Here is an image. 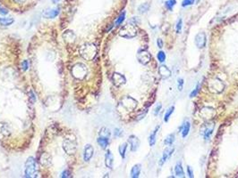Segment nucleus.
<instances>
[{
	"mask_svg": "<svg viewBox=\"0 0 238 178\" xmlns=\"http://www.w3.org/2000/svg\"><path fill=\"white\" fill-rule=\"evenodd\" d=\"M7 14H8V10L7 8H5L4 7H2L1 5H0V15H7Z\"/></svg>",
	"mask_w": 238,
	"mask_h": 178,
	"instance_id": "obj_40",
	"label": "nucleus"
},
{
	"mask_svg": "<svg viewBox=\"0 0 238 178\" xmlns=\"http://www.w3.org/2000/svg\"><path fill=\"white\" fill-rule=\"evenodd\" d=\"M39 172L38 165L33 157H29L28 159L25 162V167H24V173L26 177L34 178L37 177Z\"/></svg>",
	"mask_w": 238,
	"mask_h": 178,
	"instance_id": "obj_2",
	"label": "nucleus"
},
{
	"mask_svg": "<svg viewBox=\"0 0 238 178\" xmlns=\"http://www.w3.org/2000/svg\"><path fill=\"white\" fill-rule=\"evenodd\" d=\"M125 19H126V11L122 12V14H121L120 15H119V16H118V18L115 20V26H119V25H121V24L123 23V22L125 21Z\"/></svg>",
	"mask_w": 238,
	"mask_h": 178,
	"instance_id": "obj_30",
	"label": "nucleus"
},
{
	"mask_svg": "<svg viewBox=\"0 0 238 178\" xmlns=\"http://www.w3.org/2000/svg\"><path fill=\"white\" fill-rule=\"evenodd\" d=\"M187 174H188L189 177L193 178V170L190 166H187Z\"/></svg>",
	"mask_w": 238,
	"mask_h": 178,
	"instance_id": "obj_41",
	"label": "nucleus"
},
{
	"mask_svg": "<svg viewBox=\"0 0 238 178\" xmlns=\"http://www.w3.org/2000/svg\"><path fill=\"white\" fill-rule=\"evenodd\" d=\"M207 39L206 35L203 32H200L195 36V45L198 48H203L206 46Z\"/></svg>",
	"mask_w": 238,
	"mask_h": 178,
	"instance_id": "obj_9",
	"label": "nucleus"
},
{
	"mask_svg": "<svg viewBox=\"0 0 238 178\" xmlns=\"http://www.w3.org/2000/svg\"><path fill=\"white\" fill-rule=\"evenodd\" d=\"M69 176H70V174H69V172L67 170H65L62 173V175H61V177H69Z\"/></svg>",
	"mask_w": 238,
	"mask_h": 178,
	"instance_id": "obj_44",
	"label": "nucleus"
},
{
	"mask_svg": "<svg viewBox=\"0 0 238 178\" xmlns=\"http://www.w3.org/2000/svg\"><path fill=\"white\" fill-rule=\"evenodd\" d=\"M194 1H195V0H184L183 3H182V6L184 7H185L187 6H192V5L194 4Z\"/></svg>",
	"mask_w": 238,
	"mask_h": 178,
	"instance_id": "obj_36",
	"label": "nucleus"
},
{
	"mask_svg": "<svg viewBox=\"0 0 238 178\" xmlns=\"http://www.w3.org/2000/svg\"><path fill=\"white\" fill-rule=\"evenodd\" d=\"M182 27H183V21L182 19H179L177 23H176V32L177 33H181V31H182Z\"/></svg>",
	"mask_w": 238,
	"mask_h": 178,
	"instance_id": "obj_35",
	"label": "nucleus"
},
{
	"mask_svg": "<svg viewBox=\"0 0 238 178\" xmlns=\"http://www.w3.org/2000/svg\"><path fill=\"white\" fill-rule=\"evenodd\" d=\"M110 135H111V133H110L109 129H107V127H102L99 131V134H98V136L107 138V139H110Z\"/></svg>",
	"mask_w": 238,
	"mask_h": 178,
	"instance_id": "obj_25",
	"label": "nucleus"
},
{
	"mask_svg": "<svg viewBox=\"0 0 238 178\" xmlns=\"http://www.w3.org/2000/svg\"><path fill=\"white\" fill-rule=\"evenodd\" d=\"M51 162H52V158L48 153L45 152L40 156V163L43 166H49Z\"/></svg>",
	"mask_w": 238,
	"mask_h": 178,
	"instance_id": "obj_20",
	"label": "nucleus"
},
{
	"mask_svg": "<svg viewBox=\"0 0 238 178\" xmlns=\"http://www.w3.org/2000/svg\"><path fill=\"white\" fill-rule=\"evenodd\" d=\"M174 110H175V106H171V107L166 111L165 116H164V121H165V122H168L169 118L171 117V115H172V113L174 112Z\"/></svg>",
	"mask_w": 238,
	"mask_h": 178,
	"instance_id": "obj_29",
	"label": "nucleus"
},
{
	"mask_svg": "<svg viewBox=\"0 0 238 178\" xmlns=\"http://www.w3.org/2000/svg\"><path fill=\"white\" fill-rule=\"evenodd\" d=\"M177 82H178V85H177L178 90L179 91H182L183 88H184V79L183 78H178Z\"/></svg>",
	"mask_w": 238,
	"mask_h": 178,
	"instance_id": "obj_38",
	"label": "nucleus"
},
{
	"mask_svg": "<svg viewBox=\"0 0 238 178\" xmlns=\"http://www.w3.org/2000/svg\"><path fill=\"white\" fill-rule=\"evenodd\" d=\"M113 163H114V157H113L111 151L109 150H107V153L105 155V164H106L107 167L111 169L113 167Z\"/></svg>",
	"mask_w": 238,
	"mask_h": 178,
	"instance_id": "obj_16",
	"label": "nucleus"
},
{
	"mask_svg": "<svg viewBox=\"0 0 238 178\" xmlns=\"http://www.w3.org/2000/svg\"><path fill=\"white\" fill-rule=\"evenodd\" d=\"M150 9V5L148 3H145V4H142L139 7H138V11L140 14H145L149 11Z\"/></svg>",
	"mask_w": 238,
	"mask_h": 178,
	"instance_id": "obj_31",
	"label": "nucleus"
},
{
	"mask_svg": "<svg viewBox=\"0 0 238 178\" xmlns=\"http://www.w3.org/2000/svg\"><path fill=\"white\" fill-rule=\"evenodd\" d=\"M157 58L159 60V62H164L165 60H166V54L163 51H159L158 53V55H157Z\"/></svg>",
	"mask_w": 238,
	"mask_h": 178,
	"instance_id": "obj_33",
	"label": "nucleus"
},
{
	"mask_svg": "<svg viewBox=\"0 0 238 178\" xmlns=\"http://www.w3.org/2000/svg\"><path fill=\"white\" fill-rule=\"evenodd\" d=\"M174 141H175V134H168V135L166 137V139L164 140V143H165L167 146H170V145L173 144Z\"/></svg>",
	"mask_w": 238,
	"mask_h": 178,
	"instance_id": "obj_27",
	"label": "nucleus"
},
{
	"mask_svg": "<svg viewBox=\"0 0 238 178\" xmlns=\"http://www.w3.org/2000/svg\"><path fill=\"white\" fill-rule=\"evenodd\" d=\"M112 81L114 83L115 86H120L122 85H124L126 82V79L125 78V76L119 74V73H114L112 76Z\"/></svg>",
	"mask_w": 238,
	"mask_h": 178,
	"instance_id": "obj_11",
	"label": "nucleus"
},
{
	"mask_svg": "<svg viewBox=\"0 0 238 178\" xmlns=\"http://www.w3.org/2000/svg\"><path fill=\"white\" fill-rule=\"evenodd\" d=\"M214 127H215V123L213 121L207 122L202 126V127L201 128V134L205 139V141H209L210 139V136L214 131Z\"/></svg>",
	"mask_w": 238,
	"mask_h": 178,
	"instance_id": "obj_6",
	"label": "nucleus"
},
{
	"mask_svg": "<svg viewBox=\"0 0 238 178\" xmlns=\"http://www.w3.org/2000/svg\"><path fill=\"white\" fill-rule=\"evenodd\" d=\"M157 44H158V46H159V48H162V47H163V41H162L161 39H158V40H157Z\"/></svg>",
	"mask_w": 238,
	"mask_h": 178,
	"instance_id": "obj_43",
	"label": "nucleus"
},
{
	"mask_svg": "<svg viewBox=\"0 0 238 178\" xmlns=\"http://www.w3.org/2000/svg\"><path fill=\"white\" fill-rule=\"evenodd\" d=\"M126 149H127V142H124V143H122L120 146H119V148H118L119 153H120V155H121V157H122L123 158H126Z\"/></svg>",
	"mask_w": 238,
	"mask_h": 178,
	"instance_id": "obj_26",
	"label": "nucleus"
},
{
	"mask_svg": "<svg viewBox=\"0 0 238 178\" xmlns=\"http://www.w3.org/2000/svg\"><path fill=\"white\" fill-rule=\"evenodd\" d=\"M209 87H210V90L214 93H221L225 88V85L221 80H219L218 78H216L210 82Z\"/></svg>",
	"mask_w": 238,
	"mask_h": 178,
	"instance_id": "obj_8",
	"label": "nucleus"
},
{
	"mask_svg": "<svg viewBox=\"0 0 238 178\" xmlns=\"http://www.w3.org/2000/svg\"><path fill=\"white\" fill-rule=\"evenodd\" d=\"M58 1H59V0H52V2H53V3H57V2H58Z\"/></svg>",
	"mask_w": 238,
	"mask_h": 178,
	"instance_id": "obj_47",
	"label": "nucleus"
},
{
	"mask_svg": "<svg viewBox=\"0 0 238 178\" xmlns=\"http://www.w3.org/2000/svg\"><path fill=\"white\" fill-rule=\"evenodd\" d=\"M161 108H162V105H161V103H159V104H158V105L156 106V108L154 109V115H155V116H158V115L159 114Z\"/></svg>",
	"mask_w": 238,
	"mask_h": 178,
	"instance_id": "obj_39",
	"label": "nucleus"
},
{
	"mask_svg": "<svg viewBox=\"0 0 238 178\" xmlns=\"http://www.w3.org/2000/svg\"><path fill=\"white\" fill-rule=\"evenodd\" d=\"M175 151V147L171 146V147H167V149H165L164 152H163V155H162V158L159 161V166H162L164 165V163L166 161H167V159L171 157V155L173 154V152Z\"/></svg>",
	"mask_w": 238,
	"mask_h": 178,
	"instance_id": "obj_10",
	"label": "nucleus"
},
{
	"mask_svg": "<svg viewBox=\"0 0 238 178\" xmlns=\"http://www.w3.org/2000/svg\"><path fill=\"white\" fill-rule=\"evenodd\" d=\"M30 94H31V96H30V98H31V100H32V102H34L36 101V98L34 97V95H33V94H32V92L30 93Z\"/></svg>",
	"mask_w": 238,
	"mask_h": 178,
	"instance_id": "obj_45",
	"label": "nucleus"
},
{
	"mask_svg": "<svg viewBox=\"0 0 238 178\" xmlns=\"http://www.w3.org/2000/svg\"><path fill=\"white\" fill-rule=\"evenodd\" d=\"M97 142H98V145H99V146H100V147H101L103 150H105V149H107V147L108 146V143H109V139L98 136V138Z\"/></svg>",
	"mask_w": 238,
	"mask_h": 178,
	"instance_id": "obj_24",
	"label": "nucleus"
},
{
	"mask_svg": "<svg viewBox=\"0 0 238 178\" xmlns=\"http://www.w3.org/2000/svg\"><path fill=\"white\" fill-rule=\"evenodd\" d=\"M123 105H124V107H125L126 110H133L136 107V105H137V102H136L134 99H133V98L126 97V98H125V99L123 100Z\"/></svg>",
	"mask_w": 238,
	"mask_h": 178,
	"instance_id": "obj_13",
	"label": "nucleus"
},
{
	"mask_svg": "<svg viewBox=\"0 0 238 178\" xmlns=\"http://www.w3.org/2000/svg\"><path fill=\"white\" fill-rule=\"evenodd\" d=\"M159 128H160V125H158L155 127V129L152 131V133L151 134L150 137H149V143H150V145L151 147L154 146L155 143H156V136H157V134H158V131H159Z\"/></svg>",
	"mask_w": 238,
	"mask_h": 178,
	"instance_id": "obj_19",
	"label": "nucleus"
},
{
	"mask_svg": "<svg viewBox=\"0 0 238 178\" xmlns=\"http://www.w3.org/2000/svg\"><path fill=\"white\" fill-rule=\"evenodd\" d=\"M63 149L68 155H73L77 150V142L75 139L66 138L63 142Z\"/></svg>",
	"mask_w": 238,
	"mask_h": 178,
	"instance_id": "obj_5",
	"label": "nucleus"
},
{
	"mask_svg": "<svg viewBox=\"0 0 238 178\" xmlns=\"http://www.w3.org/2000/svg\"><path fill=\"white\" fill-rule=\"evenodd\" d=\"M176 0H167V1L165 3V6H166L167 9H168L169 11H172V9L176 6Z\"/></svg>",
	"mask_w": 238,
	"mask_h": 178,
	"instance_id": "obj_32",
	"label": "nucleus"
},
{
	"mask_svg": "<svg viewBox=\"0 0 238 178\" xmlns=\"http://www.w3.org/2000/svg\"><path fill=\"white\" fill-rule=\"evenodd\" d=\"M63 38H64V39H65L66 42H68V43H73V42H74V40H75V39H76V36H75V34H74L73 31H66L65 32H64V34H63Z\"/></svg>",
	"mask_w": 238,
	"mask_h": 178,
	"instance_id": "obj_18",
	"label": "nucleus"
},
{
	"mask_svg": "<svg viewBox=\"0 0 238 178\" xmlns=\"http://www.w3.org/2000/svg\"><path fill=\"white\" fill-rule=\"evenodd\" d=\"M137 59H138V61H139L140 63L145 65V64H148L151 62V54L147 50L140 49L138 51V54H137Z\"/></svg>",
	"mask_w": 238,
	"mask_h": 178,
	"instance_id": "obj_7",
	"label": "nucleus"
},
{
	"mask_svg": "<svg viewBox=\"0 0 238 178\" xmlns=\"http://www.w3.org/2000/svg\"><path fill=\"white\" fill-rule=\"evenodd\" d=\"M88 73V69L83 63H76L72 69V75L77 79H83Z\"/></svg>",
	"mask_w": 238,
	"mask_h": 178,
	"instance_id": "obj_4",
	"label": "nucleus"
},
{
	"mask_svg": "<svg viewBox=\"0 0 238 178\" xmlns=\"http://www.w3.org/2000/svg\"><path fill=\"white\" fill-rule=\"evenodd\" d=\"M14 23L13 18H0V23L2 26H9Z\"/></svg>",
	"mask_w": 238,
	"mask_h": 178,
	"instance_id": "obj_28",
	"label": "nucleus"
},
{
	"mask_svg": "<svg viewBox=\"0 0 238 178\" xmlns=\"http://www.w3.org/2000/svg\"><path fill=\"white\" fill-rule=\"evenodd\" d=\"M93 153H94V149L90 144H87L84 147L83 150V159L84 161L88 162L90 160V158L93 157Z\"/></svg>",
	"mask_w": 238,
	"mask_h": 178,
	"instance_id": "obj_12",
	"label": "nucleus"
},
{
	"mask_svg": "<svg viewBox=\"0 0 238 178\" xmlns=\"http://www.w3.org/2000/svg\"><path fill=\"white\" fill-rule=\"evenodd\" d=\"M119 36L125 39H133L137 36V29L134 24L125 25L119 31Z\"/></svg>",
	"mask_w": 238,
	"mask_h": 178,
	"instance_id": "obj_3",
	"label": "nucleus"
},
{
	"mask_svg": "<svg viewBox=\"0 0 238 178\" xmlns=\"http://www.w3.org/2000/svg\"><path fill=\"white\" fill-rule=\"evenodd\" d=\"M59 14V8H51V9H48L45 10L42 14L43 17L46 19H53L55 17H57Z\"/></svg>",
	"mask_w": 238,
	"mask_h": 178,
	"instance_id": "obj_14",
	"label": "nucleus"
},
{
	"mask_svg": "<svg viewBox=\"0 0 238 178\" xmlns=\"http://www.w3.org/2000/svg\"><path fill=\"white\" fill-rule=\"evenodd\" d=\"M14 1L17 4H23L26 1V0H14Z\"/></svg>",
	"mask_w": 238,
	"mask_h": 178,
	"instance_id": "obj_46",
	"label": "nucleus"
},
{
	"mask_svg": "<svg viewBox=\"0 0 238 178\" xmlns=\"http://www.w3.org/2000/svg\"><path fill=\"white\" fill-rule=\"evenodd\" d=\"M159 73L163 78H167L171 76V70L165 65H162L159 69Z\"/></svg>",
	"mask_w": 238,
	"mask_h": 178,
	"instance_id": "obj_17",
	"label": "nucleus"
},
{
	"mask_svg": "<svg viewBox=\"0 0 238 178\" xmlns=\"http://www.w3.org/2000/svg\"><path fill=\"white\" fill-rule=\"evenodd\" d=\"M0 26H2V25H1V23H0Z\"/></svg>",
	"mask_w": 238,
	"mask_h": 178,
	"instance_id": "obj_48",
	"label": "nucleus"
},
{
	"mask_svg": "<svg viewBox=\"0 0 238 178\" xmlns=\"http://www.w3.org/2000/svg\"><path fill=\"white\" fill-rule=\"evenodd\" d=\"M140 173H141V165L140 164L134 165L131 169V176L133 178H138Z\"/></svg>",
	"mask_w": 238,
	"mask_h": 178,
	"instance_id": "obj_22",
	"label": "nucleus"
},
{
	"mask_svg": "<svg viewBox=\"0 0 238 178\" xmlns=\"http://www.w3.org/2000/svg\"><path fill=\"white\" fill-rule=\"evenodd\" d=\"M128 142L131 145V150L132 151H136L140 146V140L137 136L135 135H130L128 139Z\"/></svg>",
	"mask_w": 238,
	"mask_h": 178,
	"instance_id": "obj_15",
	"label": "nucleus"
},
{
	"mask_svg": "<svg viewBox=\"0 0 238 178\" xmlns=\"http://www.w3.org/2000/svg\"><path fill=\"white\" fill-rule=\"evenodd\" d=\"M114 134L116 137H121L123 135V130L120 129V128H115V131H114Z\"/></svg>",
	"mask_w": 238,
	"mask_h": 178,
	"instance_id": "obj_37",
	"label": "nucleus"
},
{
	"mask_svg": "<svg viewBox=\"0 0 238 178\" xmlns=\"http://www.w3.org/2000/svg\"><path fill=\"white\" fill-rule=\"evenodd\" d=\"M22 67H23V70H27L28 68H29V62H28V61H24L22 62Z\"/></svg>",
	"mask_w": 238,
	"mask_h": 178,
	"instance_id": "obj_42",
	"label": "nucleus"
},
{
	"mask_svg": "<svg viewBox=\"0 0 238 178\" xmlns=\"http://www.w3.org/2000/svg\"><path fill=\"white\" fill-rule=\"evenodd\" d=\"M190 127H191L190 122H189V121H185V122L183 124V126L179 128L180 131L182 132V135H183L184 138L186 137V136L188 135V134H189V132H190Z\"/></svg>",
	"mask_w": 238,
	"mask_h": 178,
	"instance_id": "obj_21",
	"label": "nucleus"
},
{
	"mask_svg": "<svg viewBox=\"0 0 238 178\" xmlns=\"http://www.w3.org/2000/svg\"><path fill=\"white\" fill-rule=\"evenodd\" d=\"M200 88H201V86H200V83H198L197 84V86H196V87L192 91V93L190 94V97L191 98H192V97H195L196 95H197V94L199 93V91H200Z\"/></svg>",
	"mask_w": 238,
	"mask_h": 178,
	"instance_id": "obj_34",
	"label": "nucleus"
},
{
	"mask_svg": "<svg viewBox=\"0 0 238 178\" xmlns=\"http://www.w3.org/2000/svg\"><path fill=\"white\" fill-rule=\"evenodd\" d=\"M80 54L86 61H91L97 54V48L91 43H85L80 48Z\"/></svg>",
	"mask_w": 238,
	"mask_h": 178,
	"instance_id": "obj_1",
	"label": "nucleus"
},
{
	"mask_svg": "<svg viewBox=\"0 0 238 178\" xmlns=\"http://www.w3.org/2000/svg\"><path fill=\"white\" fill-rule=\"evenodd\" d=\"M175 174L177 177H184V172L183 169V166L180 162H178L175 166Z\"/></svg>",
	"mask_w": 238,
	"mask_h": 178,
	"instance_id": "obj_23",
	"label": "nucleus"
}]
</instances>
